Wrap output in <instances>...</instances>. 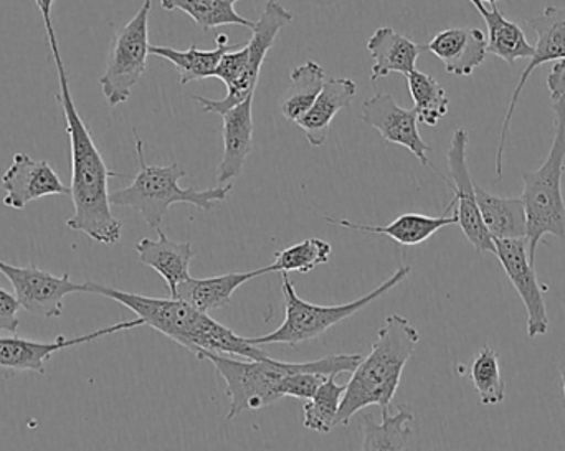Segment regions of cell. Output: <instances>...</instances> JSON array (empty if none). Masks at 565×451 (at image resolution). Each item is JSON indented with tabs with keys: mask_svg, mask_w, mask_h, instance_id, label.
Returning a JSON list of instances; mask_svg holds the SVG:
<instances>
[{
	"mask_svg": "<svg viewBox=\"0 0 565 451\" xmlns=\"http://www.w3.org/2000/svg\"><path fill=\"white\" fill-rule=\"evenodd\" d=\"M58 72L60 95L66 121V135L72 152V201L75 214L66 221V227L82 232L92 240L103 245H115L121 240L122 222L113 215L108 182L121 178L119 172L106 165L98 146L93 141L88 126L83 121L70 92L65 63L60 55L58 40H49Z\"/></svg>",
	"mask_w": 565,
	"mask_h": 451,
	"instance_id": "6da1fadb",
	"label": "cell"
},
{
	"mask_svg": "<svg viewBox=\"0 0 565 451\" xmlns=\"http://www.w3.org/2000/svg\"><path fill=\"white\" fill-rule=\"evenodd\" d=\"M83 293L99 294L128 308L145 326L164 334L174 343L191 351L195 357L202 353L228 354L244 359H268L267 351L238 336L231 327L215 321L204 311L179 298H151L129 291L116 290L96 281L86 280Z\"/></svg>",
	"mask_w": 565,
	"mask_h": 451,
	"instance_id": "7a4b0ae2",
	"label": "cell"
},
{
	"mask_svg": "<svg viewBox=\"0 0 565 451\" xmlns=\"http://www.w3.org/2000/svg\"><path fill=\"white\" fill-rule=\"evenodd\" d=\"M420 333L401 314L385 318L372 344L369 356L352 371L351 380L339 407L338 426H349L352 417L371 406L388 409L398 387L402 373L417 350Z\"/></svg>",
	"mask_w": 565,
	"mask_h": 451,
	"instance_id": "3957f363",
	"label": "cell"
},
{
	"mask_svg": "<svg viewBox=\"0 0 565 451\" xmlns=\"http://www.w3.org/2000/svg\"><path fill=\"white\" fill-rule=\"evenodd\" d=\"M199 359L214 364L218 376L224 379L231 410L227 420L237 419L247 410H260L282 399L281 387L286 377L299 371H318L324 376L352 373L361 363V354H331L309 363H282L274 359H235L228 354L202 353Z\"/></svg>",
	"mask_w": 565,
	"mask_h": 451,
	"instance_id": "277c9868",
	"label": "cell"
},
{
	"mask_svg": "<svg viewBox=\"0 0 565 451\" xmlns=\"http://www.w3.org/2000/svg\"><path fill=\"white\" fill-rule=\"evenodd\" d=\"M135 142L139 159L138 174L135 175L131 184L109 194L111 205L132 208L141 215L149 227L158 230L171 205L189 204L194 205L199 211L211 212L218 202L227 201L228 194L234 189L232 182L218 184L217 187L205 189V191L182 189L179 182L185 178V171L179 162L174 161L169 165H149L145 159L141 138L136 132Z\"/></svg>",
	"mask_w": 565,
	"mask_h": 451,
	"instance_id": "5b68a950",
	"label": "cell"
},
{
	"mask_svg": "<svg viewBox=\"0 0 565 451\" xmlns=\"http://www.w3.org/2000/svg\"><path fill=\"white\" fill-rule=\"evenodd\" d=\"M556 115V136L546 161L537 171L524 172L523 194L527 217V251L536 267V251L546 235L565 241V202L563 175L565 169V99H551Z\"/></svg>",
	"mask_w": 565,
	"mask_h": 451,
	"instance_id": "8992f818",
	"label": "cell"
},
{
	"mask_svg": "<svg viewBox=\"0 0 565 451\" xmlns=\"http://www.w3.org/2000/svg\"><path fill=\"white\" fill-rule=\"evenodd\" d=\"M295 20L292 13L281 3L270 0L265 6L260 19L255 22L254 35L244 46L228 50L215 69L214 78L222 79L227 86V96L222 99L192 96L201 106L202 111L224 115L228 109L245 101L248 96L255 95L262 66L267 60L268 52L274 49L278 33Z\"/></svg>",
	"mask_w": 565,
	"mask_h": 451,
	"instance_id": "52a82bcc",
	"label": "cell"
},
{
	"mask_svg": "<svg viewBox=\"0 0 565 451\" xmlns=\"http://www.w3.org/2000/svg\"><path fill=\"white\" fill-rule=\"evenodd\" d=\"M411 267H401L395 270L392 277H388L384 283L379 284L371 293L358 298L351 303L344 304H312L302 300L296 293L295 284L289 280L288 273H282V297H285V320L277 330L265 336L248 337L252 344L265 346V344H286V346L296 347L299 344L308 343L328 333L332 326L349 320L358 314L359 311L375 303L382 297L394 290L411 275Z\"/></svg>",
	"mask_w": 565,
	"mask_h": 451,
	"instance_id": "ba28073f",
	"label": "cell"
},
{
	"mask_svg": "<svg viewBox=\"0 0 565 451\" xmlns=\"http://www.w3.org/2000/svg\"><path fill=\"white\" fill-rule=\"evenodd\" d=\"M152 0H145L135 17L115 33L106 60L105 73L99 78L103 95L109 106L128 101L132 88L138 85L148 66L149 15Z\"/></svg>",
	"mask_w": 565,
	"mask_h": 451,
	"instance_id": "9c48e42d",
	"label": "cell"
},
{
	"mask_svg": "<svg viewBox=\"0 0 565 451\" xmlns=\"http://www.w3.org/2000/svg\"><path fill=\"white\" fill-rule=\"evenodd\" d=\"M526 23L536 33V46H534V55L530 58V65L524 69L520 83H518L516 89L511 96L510 106H508V112L504 116L503 126H501L500 142H498L497 159H494V174H497L498 181L503 178L504 149H507L508 136H510L511 121H513L518 101H520L521 93H523L527 79L531 78L534 69L540 68V66L565 60V6L546 7L543 13L531 17L526 20Z\"/></svg>",
	"mask_w": 565,
	"mask_h": 451,
	"instance_id": "30bf717a",
	"label": "cell"
},
{
	"mask_svg": "<svg viewBox=\"0 0 565 451\" xmlns=\"http://www.w3.org/2000/svg\"><path fill=\"white\" fill-rule=\"evenodd\" d=\"M468 132L465 128H458L451 138L450 148L447 151L448 171H450L451 185L455 191V212L458 215V225L463 230L478 254H493L494 240L484 225L478 207L475 182L468 168Z\"/></svg>",
	"mask_w": 565,
	"mask_h": 451,
	"instance_id": "8fae6325",
	"label": "cell"
},
{
	"mask_svg": "<svg viewBox=\"0 0 565 451\" xmlns=\"http://www.w3.org/2000/svg\"><path fill=\"white\" fill-rule=\"evenodd\" d=\"M494 248L501 268L526 307L527 336L530 340L544 336L550 331V318L544 301L547 288L537 280L536 268L530 261L526 238H497Z\"/></svg>",
	"mask_w": 565,
	"mask_h": 451,
	"instance_id": "7c38bea8",
	"label": "cell"
},
{
	"mask_svg": "<svg viewBox=\"0 0 565 451\" xmlns=\"http://www.w3.org/2000/svg\"><path fill=\"white\" fill-rule=\"evenodd\" d=\"M0 273L10 281L22 310L40 318H60L63 300L68 294L83 293V283H73L70 275L62 277L33 267H15L0 260Z\"/></svg>",
	"mask_w": 565,
	"mask_h": 451,
	"instance_id": "4fadbf2b",
	"label": "cell"
},
{
	"mask_svg": "<svg viewBox=\"0 0 565 451\" xmlns=\"http://www.w3.org/2000/svg\"><path fill=\"white\" fill-rule=\"evenodd\" d=\"M141 326H145V324L136 318L132 321H122V323L113 324V326L92 331V333L83 334V336H56L50 343L22 340L17 334H12L9 337H0V369L15 371V373L46 374V363H49L53 354L62 353V351L79 346V344L92 343V341L111 336V334L121 333V331H131Z\"/></svg>",
	"mask_w": 565,
	"mask_h": 451,
	"instance_id": "5bb4252c",
	"label": "cell"
},
{
	"mask_svg": "<svg viewBox=\"0 0 565 451\" xmlns=\"http://www.w3.org/2000/svg\"><path fill=\"white\" fill-rule=\"evenodd\" d=\"M361 118L365 125L379 131L385 142L408 149L422 162V165L434 168L428 159L431 148L418 132V118L414 108H402L395 101L394 96L388 93H377L362 105ZM435 172L448 184V179L444 174H440L437 169Z\"/></svg>",
	"mask_w": 565,
	"mask_h": 451,
	"instance_id": "9a60e30c",
	"label": "cell"
},
{
	"mask_svg": "<svg viewBox=\"0 0 565 451\" xmlns=\"http://www.w3.org/2000/svg\"><path fill=\"white\" fill-rule=\"evenodd\" d=\"M7 207L22 211L30 202L49 195H70L72 189L58 178L46 161H35L25 152L13 154L12 164L0 179Z\"/></svg>",
	"mask_w": 565,
	"mask_h": 451,
	"instance_id": "2e32d148",
	"label": "cell"
},
{
	"mask_svg": "<svg viewBox=\"0 0 565 451\" xmlns=\"http://www.w3.org/2000/svg\"><path fill=\"white\" fill-rule=\"evenodd\" d=\"M254 96L238 103L222 115L224 155L218 164V184H231L244 171L245 161L254 151Z\"/></svg>",
	"mask_w": 565,
	"mask_h": 451,
	"instance_id": "e0dca14e",
	"label": "cell"
},
{
	"mask_svg": "<svg viewBox=\"0 0 565 451\" xmlns=\"http://www.w3.org/2000/svg\"><path fill=\"white\" fill-rule=\"evenodd\" d=\"M158 240L141 238L136 244L139 261L152 268L164 278L169 288V297H178V288L182 281L191 278V261L195 257L194 245L189 241H174L158 228Z\"/></svg>",
	"mask_w": 565,
	"mask_h": 451,
	"instance_id": "ac0fdd59",
	"label": "cell"
},
{
	"mask_svg": "<svg viewBox=\"0 0 565 451\" xmlns=\"http://www.w3.org/2000/svg\"><path fill=\"white\" fill-rule=\"evenodd\" d=\"M324 221L339 225V227L349 228V230L362 232V234L384 235L405 247H415V245L424 244L428 238L434 237L441 228L448 227V225H458V215L455 212V201H451L440 217H428V215L408 212L388 225H362L345 221V218L334 221L331 217H326Z\"/></svg>",
	"mask_w": 565,
	"mask_h": 451,
	"instance_id": "d6986e66",
	"label": "cell"
},
{
	"mask_svg": "<svg viewBox=\"0 0 565 451\" xmlns=\"http://www.w3.org/2000/svg\"><path fill=\"white\" fill-rule=\"evenodd\" d=\"M487 39L480 29H447L425 45L450 75L470 76L487 58Z\"/></svg>",
	"mask_w": 565,
	"mask_h": 451,
	"instance_id": "ffe728a7",
	"label": "cell"
},
{
	"mask_svg": "<svg viewBox=\"0 0 565 451\" xmlns=\"http://www.w3.org/2000/svg\"><path fill=\"white\" fill-rule=\"evenodd\" d=\"M274 273L271 265L242 273H225L211 278H188L178 288L179 300L211 314L212 311L231 307L232 297L238 288L264 275Z\"/></svg>",
	"mask_w": 565,
	"mask_h": 451,
	"instance_id": "44dd1931",
	"label": "cell"
},
{
	"mask_svg": "<svg viewBox=\"0 0 565 451\" xmlns=\"http://www.w3.org/2000/svg\"><path fill=\"white\" fill-rule=\"evenodd\" d=\"M358 95V85L351 78L326 79L311 108L296 125L305 131L309 144L321 148L329 136L332 119L341 109L349 108Z\"/></svg>",
	"mask_w": 565,
	"mask_h": 451,
	"instance_id": "7402d4cb",
	"label": "cell"
},
{
	"mask_svg": "<svg viewBox=\"0 0 565 451\" xmlns=\"http://www.w3.org/2000/svg\"><path fill=\"white\" fill-rule=\"evenodd\" d=\"M367 50L374 58L371 82H377L391 73H402L407 76L417 68L418 56L427 49L408 36L395 32L391 26H381L369 39Z\"/></svg>",
	"mask_w": 565,
	"mask_h": 451,
	"instance_id": "603a6c76",
	"label": "cell"
},
{
	"mask_svg": "<svg viewBox=\"0 0 565 451\" xmlns=\"http://www.w3.org/2000/svg\"><path fill=\"white\" fill-rule=\"evenodd\" d=\"M475 9L481 13L488 26L487 52L500 56L510 66L521 58H531L534 55V46L527 42L523 29L518 23L511 22L501 12L498 3L488 9L481 0H470Z\"/></svg>",
	"mask_w": 565,
	"mask_h": 451,
	"instance_id": "cb8c5ba5",
	"label": "cell"
},
{
	"mask_svg": "<svg viewBox=\"0 0 565 451\" xmlns=\"http://www.w3.org/2000/svg\"><path fill=\"white\" fill-rule=\"evenodd\" d=\"M481 217L493 240L497 238H526L527 217L523 198L500 197L475 184Z\"/></svg>",
	"mask_w": 565,
	"mask_h": 451,
	"instance_id": "d4e9b609",
	"label": "cell"
},
{
	"mask_svg": "<svg viewBox=\"0 0 565 451\" xmlns=\"http://www.w3.org/2000/svg\"><path fill=\"white\" fill-rule=\"evenodd\" d=\"M237 49V45L231 43L225 33L217 36V46L214 50H201L198 45H191V49L181 52V50L169 49V46L151 45L149 53L159 58L168 60L181 76V85H189L192 82L214 78L218 62L228 50Z\"/></svg>",
	"mask_w": 565,
	"mask_h": 451,
	"instance_id": "484cf974",
	"label": "cell"
},
{
	"mask_svg": "<svg viewBox=\"0 0 565 451\" xmlns=\"http://www.w3.org/2000/svg\"><path fill=\"white\" fill-rule=\"evenodd\" d=\"M289 88L280 103L281 115L298 122L311 108L324 86V68L315 60L302 63L289 73Z\"/></svg>",
	"mask_w": 565,
	"mask_h": 451,
	"instance_id": "4316f807",
	"label": "cell"
},
{
	"mask_svg": "<svg viewBox=\"0 0 565 451\" xmlns=\"http://www.w3.org/2000/svg\"><path fill=\"white\" fill-rule=\"evenodd\" d=\"M382 422L375 423L372 416H364V442L362 450H405L412 439L411 423L415 416L407 406H398L395 416L381 409Z\"/></svg>",
	"mask_w": 565,
	"mask_h": 451,
	"instance_id": "83f0119b",
	"label": "cell"
},
{
	"mask_svg": "<svg viewBox=\"0 0 565 451\" xmlns=\"http://www.w3.org/2000/svg\"><path fill=\"white\" fill-rule=\"evenodd\" d=\"M238 0H161L164 10H182L188 13L202 32L224 25H241L254 29V20L245 19L235 10Z\"/></svg>",
	"mask_w": 565,
	"mask_h": 451,
	"instance_id": "f1b7e54d",
	"label": "cell"
},
{
	"mask_svg": "<svg viewBox=\"0 0 565 451\" xmlns=\"http://www.w3.org/2000/svg\"><path fill=\"white\" fill-rule=\"evenodd\" d=\"M407 85L414 99L418 122L437 126L440 119L448 115V108H450V99L444 86L434 76L418 72L417 68L408 73Z\"/></svg>",
	"mask_w": 565,
	"mask_h": 451,
	"instance_id": "f546056e",
	"label": "cell"
},
{
	"mask_svg": "<svg viewBox=\"0 0 565 451\" xmlns=\"http://www.w3.org/2000/svg\"><path fill=\"white\" fill-rule=\"evenodd\" d=\"M345 386L335 383V376H329L319 387L318 393L306 400L302 407V426L318 433H331L338 426L339 407Z\"/></svg>",
	"mask_w": 565,
	"mask_h": 451,
	"instance_id": "4dcf8cb0",
	"label": "cell"
},
{
	"mask_svg": "<svg viewBox=\"0 0 565 451\" xmlns=\"http://www.w3.org/2000/svg\"><path fill=\"white\" fill-rule=\"evenodd\" d=\"M470 376L483 406L493 407L504 402L507 386L501 377L500 354L493 347H481L471 364Z\"/></svg>",
	"mask_w": 565,
	"mask_h": 451,
	"instance_id": "1f68e13d",
	"label": "cell"
},
{
	"mask_svg": "<svg viewBox=\"0 0 565 451\" xmlns=\"http://www.w3.org/2000/svg\"><path fill=\"white\" fill-rule=\"evenodd\" d=\"M332 247L321 238H306L292 247L277 251L275 261L271 264L274 273H309L316 270L319 265L328 264L331 258Z\"/></svg>",
	"mask_w": 565,
	"mask_h": 451,
	"instance_id": "d6a6232c",
	"label": "cell"
},
{
	"mask_svg": "<svg viewBox=\"0 0 565 451\" xmlns=\"http://www.w3.org/2000/svg\"><path fill=\"white\" fill-rule=\"evenodd\" d=\"M329 376L318 373V371H299V373L291 374L286 377L282 383L281 394L282 397H295L299 400H309L316 393H318L321 384L328 379Z\"/></svg>",
	"mask_w": 565,
	"mask_h": 451,
	"instance_id": "836d02e7",
	"label": "cell"
},
{
	"mask_svg": "<svg viewBox=\"0 0 565 451\" xmlns=\"http://www.w3.org/2000/svg\"><path fill=\"white\" fill-rule=\"evenodd\" d=\"M22 310L15 294L0 288V334H17L20 326L19 311Z\"/></svg>",
	"mask_w": 565,
	"mask_h": 451,
	"instance_id": "e575fe53",
	"label": "cell"
},
{
	"mask_svg": "<svg viewBox=\"0 0 565 451\" xmlns=\"http://www.w3.org/2000/svg\"><path fill=\"white\" fill-rule=\"evenodd\" d=\"M547 89H550L551 99H565V60L554 62L553 69L547 75Z\"/></svg>",
	"mask_w": 565,
	"mask_h": 451,
	"instance_id": "d590c367",
	"label": "cell"
},
{
	"mask_svg": "<svg viewBox=\"0 0 565 451\" xmlns=\"http://www.w3.org/2000/svg\"><path fill=\"white\" fill-rule=\"evenodd\" d=\"M55 0H35L36 9L42 13L43 23H45L46 36L49 40L56 39L55 30L52 23V9Z\"/></svg>",
	"mask_w": 565,
	"mask_h": 451,
	"instance_id": "8d00e7d4",
	"label": "cell"
},
{
	"mask_svg": "<svg viewBox=\"0 0 565 451\" xmlns=\"http://www.w3.org/2000/svg\"><path fill=\"white\" fill-rule=\"evenodd\" d=\"M559 374H561V387H563L564 400H565V363L561 364Z\"/></svg>",
	"mask_w": 565,
	"mask_h": 451,
	"instance_id": "74e56055",
	"label": "cell"
},
{
	"mask_svg": "<svg viewBox=\"0 0 565 451\" xmlns=\"http://www.w3.org/2000/svg\"><path fill=\"white\" fill-rule=\"evenodd\" d=\"M481 2H488L490 6H494V3L501 2V0H481Z\"/></svg>",
	"mask_w": 565,
	"mask_h": 451,
	"instance_id": "f35d334b",
	"label": "cell"
}]
</instances>
